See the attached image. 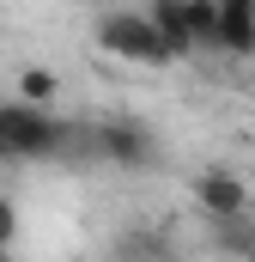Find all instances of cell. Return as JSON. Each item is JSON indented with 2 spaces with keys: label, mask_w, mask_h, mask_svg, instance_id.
<instances>
[{
  "label": "cell",
  "mask_w": 255,
  "mask_h": 262,
  "mask_svg": "<svg viewBox=\"0 0 255 262\" xmlns=\"http://www.w3.org/2000/svg\"><path fill=\"white\" fill-rule=\"evenodd\" d=\"M91 152V128L73 134L61 116H49V104L12 98L0 104V159H73Z\"/></svg>",
  "instance_id": "obj_1"
},
{
  "label": "cell",
  "mask_w": 255,
  "mask_h": 262,
  "mask_svg": "<svg viewBox=\"0 0 255 262\" xmlns=\"http://www.w3.org/2000/svg\"><path fill=\"white\" fill-rule=\"evenodd\" d=\"M97 49L116 55V61H128V67H164V61H176L152 12H116V6H110V18H97Z\"/></svg>",
  "instance_id": "obj_2"
},
{
  "label": "cell",
  "mask_w": 255,
  "mask_h": 262,
  "mask_svg": "<svg viewBox=\"0 0 255 262\" xmlns=\"http://www.w3.org/2000/svg\"><path fill=\"white\" fill-rule=\"evenodd\" d=\"M91 159L122 165V171H146L158 159V146H152V134L140 128L134 116H97L91 122Z\"/></svg>",
  "instance_id": "obj_3"
},
{
  "label": "cell",
  "mask_w": 255,
  "mask_h": 262,
  "mask_svg": "<svg viewBox=\"0 0 255 262\" xmlns=\"http://www.w3.org/2000/svg\"><path fill=\"white\" fill-rule=\"evenodd\" d=\"M194 207H200L213 226L249 220V183H243L237 171H225V165H207V171L194 177Z\"/></svg>",
  "instance_id": "obj_4"
},
{
  "label": "cell",
  "mask_w": 255,
  "mask_h": 262,
  "mask_svg": "<svg viewBox=\"0 0 255 262\" xmlns=\"http://www.w3.org/2000/svg\"><path fill=\"white\" fill-rule=\"evenodd\" d=\"M225 55H255V0H219V43Z\"/></svg>",
  "instance_id": "obj_5"
},
{
  "label": "cell",
  "mask_w": 255,
  "mask_h": 262,
  "mask_svg": "<svg viewBox=\"0 0 255 262\" xmlns=\"http://www.w3.org/2000/svg\"><path fill=\"white\" fill-rule=\"evenodd\" d=\"M146 12L158 18V31H164V43H170V55H176V61H183L189 49H200V43H194V31H189V0H152Z\"/></svg>",
  "instance_id": "obj_6"
},
{
  "label": "cell",
  "mask_w": 255,
  "mask_h": 262,
  "mask_svg": "<svg viewBox=\"0 0 255 262\" xmlns=\"http://www.w3.org/2000/svg\"><path fill=\"white\" fill-rule=\"evenodd\" d=\"M18 98L55 110V98H61V73H55V67H24V73H18Z\"/></svg>",
  "instance_id": "obj_7"
},
{
  "label": "cell",
  "mask_w": 255,
  "mask_h": 262,
  "mask_svg": "<svg viewBox=\"0 0 255 262\" xmlns=\"http://www.w3.org/2000/svg\"><path fill=\"white\" fill-rule=\"evenodd\" d=\"M189 31H194L200 49L219 43V0H189Z\"/></svg>",
  "instance_id": "obj_8"
},
{
  "label": "cell",
  "mask_w": 255,
  "mask_h": 262,
  "mask_svg": "<svg viewBox=\"0 0 255 262\" xmlns=\"http://www.w3.org/2000/svg\"><path fill=\"white\" fill-rule=\"evenodd\" d=\"M12 238H18V207H12V201L0 195V256L12 250Z\"/></svg>",
  "instance_id": "obj_9"
},
{
  "label": "cell",
  "mask_w": 255,
  "mask_h": 262,
  "mask_svg": "<svg viewBox=\"0 0 255 262\" xmlns=\"http://www.w3.org/2000/svg\"><path fill=\"white\" fill-rule=\"evenodd\" d=\"M85 6H104V12H110V6H122V0H85Z\"/></svg>",
  "instance_id": "obj_10"
}]
</instances>
